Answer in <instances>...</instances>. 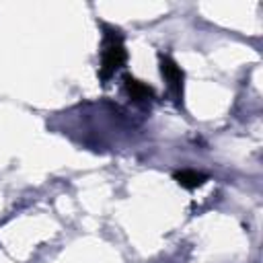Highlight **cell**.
Instances as JSON below:
<instances>
[{"label":"cell","instance_id":"obj_3","mask_svg":"<svg viewBox=\"0 0 263 263\" xmlns=\"http://www.w3.org/2000/svg\"><path fill=\"white\" fill-rule=\"evenodd\" d=\"M123 84H125L127 95H129L134 101H148V99L154 95V90H152L148 84L136 80L134 76H125V78H123Z\"/></svg>","mask_w":263,"mask_h":263},{"label":"cell","instance_id":"obj_1","mask_svg":"<svg viewBox=\"0 0 263 263\" xmlns=\"http://www.w3.org/2000/svg\"><path fill=\"white\" fill-rule=\"evenodd\" d=\"M125 62V49L121 35L117 31H109L103 39V53H101V78H109L121 64Z\"/></svg>","mask_w":263,"mask_h":263},{"label":"cell","instance_id":"obj_4","mask_svg":"<svg viewBox=\"0 0 263 263\" xmlns=\"http://www.w3.org/2000/svg\"><path fill=\"white\" fill-rule=\"evenodd\" d=\"M175 179H177L183 187H187V189H195V187H199V185L205 181V175L195 173V171H181V173L175 175Z\"/></svg>","mask_w":263,"mask_h":263},{"label":"cell","instance_id":"obj_2","mask_svg":"<svg viewBox=\"0 0 263 263\" xmlns=\"http://www.w3.org/2000/svg\"><path fill=\"white\" fill-rule=\"evenodd\" d=\"M160 70H162V76L166 78L171 90L175 92V97L181 99L183 97V70L168 55H160Z\"/></svg>","mask_w":263,"mask_h":263}]
</instances>
